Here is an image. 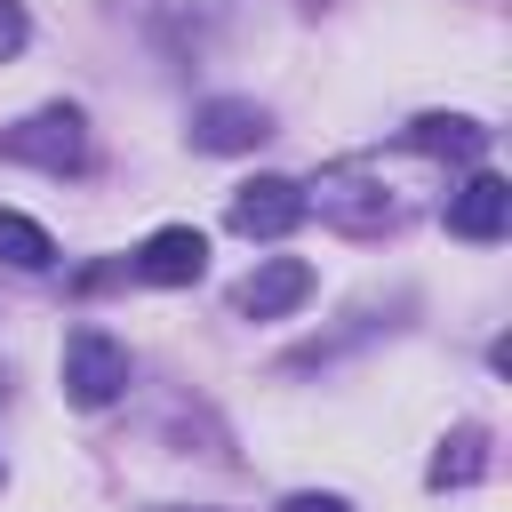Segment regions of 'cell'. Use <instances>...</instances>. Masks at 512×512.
<instances>
[{"mask_svg": "<svg viewBox=\"0 0 512 512\" xmlns=\"http://www.w3.org/2000/svg\"><path fill=\"white\" fill-rule=\"evenodd\" d=\"M312 208H320L336 232H360V240H376V232L400 224V200H392L368 168H352V160H344V168H320V176L304 184V216H312Z\"/></svg>", "mask_w": 512, "mask_h": 512, "instance_id": "obj_1", "label": "cell"}, {"mask_svg": "<svg viewBox=\"0 0 512 512\" xmlns=\"http://www.w3.org/2000/svg\"><path fill=\"white\" fill-rule=\"evenodd\" d=\"M0 152L24 160V168H48V176H80L88 168V120L72 104H40L32 120L0 128Z\"/></svg>", "mask_w": 512, "mask_h": 512, "instance_id": "obj_2", "label": "cell"}, {"mask_svg": "<svg viewBox=\"0 0 512 512\" xmlns=\"http://www.w3.org/2000/svg\"><path fill=\"white\" fill-rule=\"evenodd\" d=\"M128 392V344L104 328H72L64 336V400L72 408H112Z\"/></svg>", "mask_w": 512, "mask_h": 512, "instance_id": "obj_3", "label": "cell"}, {"mask_svg": "<svg viewBox=\"0 0 512 512\" xmlns=\"http://www.w3.org/2000/svg\"><path fill=\"white\" fill-rule=\"evenodd\" d=\"M296 224H304V184L296 176H256V184L232 192V232L240 240H280Z\"/></svg>", "mask_w": 512, "mask_h": 512, "instance_id": "obj_4", "label": "cell"}, {"mask_svg": "<svg viewBox=\"0 0 512 512\" xmlns=\"http://www.w3.org/2000/svg\"><path fill=\"white\" fill-rule=\"evenodd\" d=\"M128 272L152 280V288H192V280L208 272V232H192V224H160V232L136 248Z\"/></svg>", "mask_w": 512, "mask_h": 512, "instance_id": "obj_5", "label": "cell"}, {"mask_svg": "<svg viewBox=\"0 0 512 512\" xmlns=\"http://www.w3.org/2000/svg\"><path fill=\"white\" fill-rule=\"evenodd\" d=\"M312 296V264L304 256H272V264H256L240 288H232V312L240 320H280V312H296Z\"/></svg>", "mask_w": 512, "mask_h": 512, "instance_id": "obj_6", "label": "cell"}, {"mask_svg": "<svg viewBox=\"0 0 512 512\" xmlns=\"http://www.w3.org/2000/svg\"><path fill=\"white\" fill-rule=\"evenodd\" d=\"M264 136H272V112L256 96H216V104L192 112V144L200 152H256Z\"/></svg>", "mask_w": 512, "mask_h": 512, "instance_id": "obj_7", "label": "cell"}, {"mask_svg": "<svg viewBox=\"0 0 512 512\" xmlns=\"http://www.w3.org/2000/svg\"><path fill=\"white\" fill-rule=\"evenodd\" d=\"M504 224H512V184L496 176V168H480L464 192H448V232L456 240H504Z\"/></svg>", "mask_w": 512, "mask_h": 512, "instance_id": "obj_8", "label": "cell"}, {"mask_svg": "<svg viewBox=\"0 0 512 512\" xmlns=\"http://www.w3.org/2000/svg\"><path fill=\"white\" fill-rule=\"evenodd\" d=\"M408 152H432V160H464V168H480V160H488V128L464 120V112H424V120H408Z\"/></svg>", "mask_w": 512, "mask_h": 512, "instance_id": "obj_9", "label": "cell"}, {"mask_svg": "<svg viewBox=\"0 0 512 512\" xmlns=\"http://www.w3.org/2000/svg\"><path fill=\"white\" fill-rule=\"evenodd\" d=\"M480 472H488V432L480 424H456L440 440V456H432V488H472Z\"/></svg>", "mask_w": 512, "mask_h": 512, "instance_id": "obj_10", "label": "cell"}, {"mask_svg": "<svg viewBox=\"0 0 512 512\" xmlns=\"http://www.w3.org/2000/svg\"><path fill=\"white\" fill-rule=\"evenodd\" d=\"M0 264H8V272H48V264H56V240H48L32 216L0 208Z\"/></svg>", "mask_w": 512, "mask_h": 512, "instance_id": "obj_11", "label": "cell"}, {"mask_svg": "<svg viewBox=\"0 0 512 512\" xmlns=\"http://www.w3.org/2000/svg\"><path fill=\"white\" fill-rule=\"evenodd\" d=\"M280 512H352V504H344V496H328V488H296Z\"/></svg>", "mask_w": 512, "mask_h": 512, "instance_id": "obj_12", "label": "cell"}, {"mask_svg": "<svg viewBox=\"0 0 512 512\" xmlns=\"http://www.w3.org/2000/svg\"><path fill=\"white\" fill-rule=\"evenodd\" d=\"M24 32H32V24H24V8H16V0H0V56H16V48H24Z\"/></svg>", "mask_w": 512, "mask_h": 512, "instance_id": "obj_13", "label": "cell"}, {"mask_svg": "<svg viewBox=\"0 0 512 512\" xmlns=\"http://www.w3.org/2000/svg\"><path fill=\"white\" fill-rule=\"evenodd\" d=\"M168 512H184V504H168ZM192 512H208V504H192Z\"/></svg>", "mask_w": 512, "mask_h": 512, "instance_id": "obj_14", "label": "cell"}]
</instances>
